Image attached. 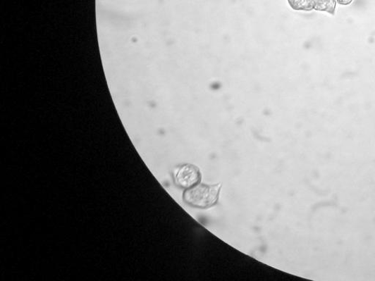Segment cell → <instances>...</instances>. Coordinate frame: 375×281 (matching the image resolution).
Listing matches in <instances>:
<instances>
[{
  "label": "cell",
  "mask_w": 375,
  "mask_h": 281,
  "mask_svg": "<svg viewBox=\"0 0 375 281\" xmlns=\"http://www.w3.org/2000/svg\"><path fill=\"white\" fill-rule=\"evenodd\" d=\"M313 9L334 15L336 0H311Z\"/></svg>",
  "instance_id": "3957f363"
},
{
  "label": "cell",
  "mask_w": 375,
  "mask_h": 281,
  "mask_svg": "<svg viewBox=\"0 0 375 281\" xmlns=\"http://www.w3.org/2000/svg\"><path fill=\"white\" fill-rule=\"evenodd\" d=\"M336 1L340 5L348 6L353 1V0H336Z\"/></svg>",
  "instance_id": "5b68a950"
},
{
  "label": "cell",
  "mask_w": 375,
  "mask_h": 281,
  "mask_svg": "<svg viewBox=\"0 0 375 281\" xmlns=\"http://www.w3.org/2000/svg\"><path fill=\"white\" fill-rule=\"evenodd\" d=\"M220 185L197 184L186 189L183 194L184 201L192 207L206 209L213 207L219 196Z\"/></svg>",
  "instance_id": "6da1fadb"
},
{
  "label": "cell",
  "mask_w": 375,
  "mask_h": 281,
  "mask_svg": "<svg viewBox=\"0 0 375 281\" xmlns=\"http://www.w3.org/2000/svg\"><path fill=\"white\" fill-rule=\"evenodd\" d=\"M288 2L294 10L310 11L313 10L311 0H288Z\"/></svg>",
  "instance_id": "277c9868"
},
{
  "label": "cell",
  "mask_w": 375,
  "mask_h": 281,
  "mask_svg": "<svg viewBox=\"0 0 375 281\" xmlns=\"http://www.w3.org/2000/svg\"><path fill=\"white\" fill-rule=\"evenodd\" d=\"M174 180L181 189H189L199 184L201 173L199 168L192 164H183L178 166L174 172Z\"/></svg>",
  "instance_id": "7a4b0ae2"
}]
</instances>
